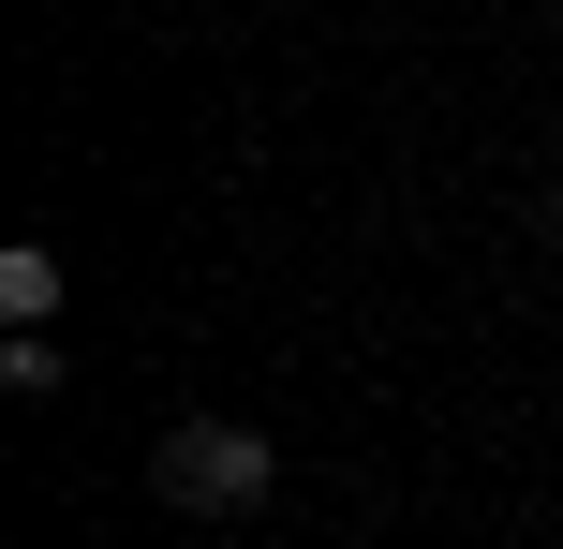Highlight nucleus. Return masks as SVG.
I'll return each instance as SVG.
<instances>
[{"mask_svg": "<svg viewBox=\"0 0 563 549\" xmlns=\"http://www.w3.org/2000/svg\"><path fill=\"white\" fill-rule=\"evenodd\" d=\"M267 431H238V416H178L164 446H148V491L178 505V520H208V505H267Z\"/></svg>", "mask_w": 563, "mask_h": 549, "instance_id": "f257e3e1", "label": "nucleus"}, {"mask_svg": "<svg viewBox=\"0 0 563 549\" xmlns=\"http://www.w3.org/2000/svg\"><path fill=\"white\" fill-rule=\"evenodd\" d=\"M549 223H563V178H549Z\"/></svg>", "mask_w": 563, "mask_h": 549, "instance_id": "20e7f679", "label": "nucleus"}, {"mask_svg": "<svg viewBox=\"0 0 563 549\" xmlns=\"http://www.w3.org/2000/svg\"><path fill=\"white\" fill-rule=\"evenodd\" d=\"M59 297H75V283H59V253H45V238H15V253H0V312H15V327H45Z\"/></svg>", "mask_w": 563, "mask_h": 549, "instance_id": "f03ea898", "label": "nucleus"}, {"mask_svg": "<svg viewBox=\"0 0 563 549\" xmlns=\"http://www.w3.org/2000/svg\"><path fill=\"white\" fill-rule=\"evenodd\" d=\"M0 386H15V402H59V342H45V327H15V342H0Z\"/></svg>", "mask_w": 563, "mask_h": 549, "instance_id": "7ed1b4c3", "label": "nucleus"}]
</instances>
